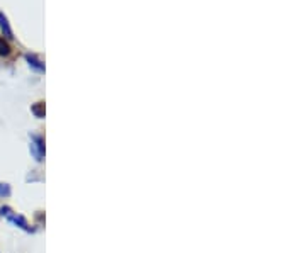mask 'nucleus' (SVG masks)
<instances>
[{
  "label": "nucleus",
  "instance_id": "f03ea898",
  "mask_svg": "<svg viewBox=\"0 0 306 253\" xmlns=\"http://www.w3.org/2000/svg\"><path fill=\"white\" fill-rule=\"evenodd\" d=\"M10 53H12V48H10V44L7 43L5 39H3V36H0V56H10Z\"/></svg>",
  "mask_w": 306,
  "mask_h": 253
},
{
  "label": "nucleus",
  "instance_id": "7ed1b4c3",
  "mask_svg": "<svg viewBox=\"0 0 306 253\" xmlns=\"http://www.w3.org/2000/svg\"><path fill=\"white\" fill-rule=\"evenodd\" d=\"M10 196V187L7 183H0V197H9Z\"/></svg>",
  "mask_w": 306,
  "mask_h": 253
},
{
  "label": "nucleus",
  "instance_id": "f257e3e1",
  "mask_svg": "<svg viewBox=\"0 0 306 253\" xmlns=\"http://www.w3.org/2000/svg\"><path fill=\"white\" fill-rule=\"evenodd\" d=\"M2 214L9 221H12L14 224H17L19 228H22V230H26V231H31V228H29V224H27V221L24 219L22 216H16V214H12V211H10L9 207H2Z\"/></svg>",
  "mask_w": 306,
  "mask_h": 253
}]
</instances>
